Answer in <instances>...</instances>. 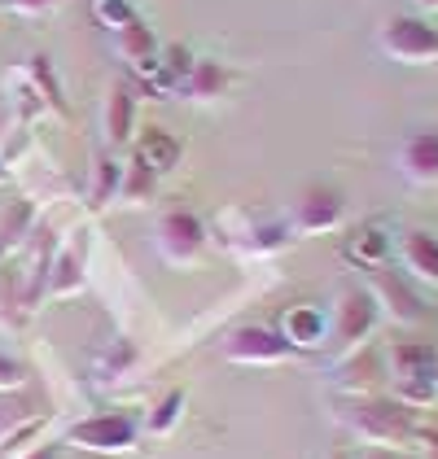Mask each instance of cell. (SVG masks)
Returning <instances> with one entry per match:
<instances>
[{
    "mask_svg": "<svg viewBox=\"0 0 438 459\" xmlns=\"http://www.w3.org/2000/svg\"><path fill=\"white\" fill-rule=\"evenodd\" d=\"M399 176L416 188H434L438 184V127H421L407 132L399 144Z\"/></svg>",
    "mask_w": 438,
    "mask_h": 459,
    "instance_id": "9",
    "label": "cell"
},
{
    "mask_svg": "<svg viewBox=\"0 0 438 459\" xmlns=\"http://www.w3.org/2000/svg\"><path fill=\"white\" fill-rule=\"evenodd\" d=\"M180 141L171 136V132H162V127H149L145 136L136 141V158L145 162L153 176H171L176 167H180Z\"/></svg>",
    "mask_w": 438,
    "mask_h": 459,
    "instance_id": "15",
    "label": "cell"
},
{
    "mask_svg": "<svg viewBox=\"0 0 438 459\" xmlns=\"http://www.w3.org/2000/svg\"><path fill=\"white\" fill-rule=\"evenodd\" d=\"M364 459H395V451H368Z\"/></svg>",
    "mask_w": 438,
    "mask_h": 459,
    "instance_id": "30",
    "label": "cell"
},
{
    "mask_svg": "<svg viewBox=\"0 0 438 459\" xmlns=\"http://www.w3.org/2000/svg\"><path fill=\"white\" fill-rule=\"evenodd\" d=\"M132 123H136V88H132V83H118V88L110 92V109H106L110 144L132 141Z\"/></svg>",
    "mask_w": 438,
    "mask_h": 459,
    "instance_id": "17",
    "label": "cell"
},
{
    "mask_svg": "<svg viewBox=\"0 0 438 459\" xmlns=\"http://www.w3.org/2000/svg\"><path fill=\"white\" fill-rule=\"evenodd\" d=\"M22 459H57V446H31Z\"/></svg>",
    "mask_w": 438,
    "mask_h": 459,
    "instance_id": "29",
    "label": "cell"
},
{
    "mask_svg": "<svg viewBox=\"0 0 438 459\" xmlns=\"http://www.w3.org/2000/svg\"><path fill=\"white\" fill-rule=\"evenodd\" d=\"M368 293H372V302H377V316L395 319L399 328H416V324H425V302H421V293L403 281L399 272H390V267L372 272Z\"/></svg>",
    "mask_w": 438,
    "mask_h": 459,
    "instance_id": "8",
    "label": "cell"
},
{
    "mask_svg": "<svg viewBox=\"0 0 438 459\" xmlns=\"http://www.w3.org/2000/svg\"><path fill=\"white\" fill-rule=\"evenodd\" d=\"M114 48H118V57H123L127 66H141V62H149V57H158V39H153V31H149L141 18L114 36Z\"/></svg>",
    "mask_w": 438,
    "mask_h": 459,
    "instance_id": "18",
    "label": "cell"
},
{
    "mask_svg": "<svg viewBox=\"0 0 438 459\" xmlns=\"http://www.w3.org/2000/svg\"><path fill=\"white\" fill-rule=\"evenodd\" d=\"M27 385V368L9 354H0V394H13V389Z\"/></svg>",
    "mask_w": 438,
    "mask_h": 459,
    "instance_id": "26",
    "label": "cell"
},
{
    "mask_svg": "<svg viewBox=\"0 0 438 459\" xmlns=\"http://www.w3.org/2000/svg\"><path fill=\"white\" fill-rule=\"evenodd\" d=\"M141 437V424L132 420L127 411H97L88 420H74L66 429V446L79 451H92V455H118V451H132Z\"/></svg>",
    "mask_w": 438,
    "mask_h": 459,
    "instance_id": "4",
    "label": "cell"
},
{
    "mask_svg": "<svg viewBox=\"0 0 438 459\" xmlns=\"http://www.w3.org/2000/svg\"><path fill=\"white\" fill-rule=\"evenodd\" d=\"M0 4H4V9H13V13H31V18H36V13H48V9H57L62 0H0Z\"/></svg>",
    "mask_w": 438,
    "mask_h": 459,
    "instance_id": "28",
    "label": "cell"
},
{
    "mask_svg": "<svg viewBox=\"0 0 438 459\" xmlns=\"http://www.w3.org/2000/svg\"><path fill=\"white\" fill-rule=\"evenodd\" d=\"M97 18H101V27H110V31L118 36L123 27L136 22V9H132L127 0H97Z\"/></svg>",
    "mask_w": 438,
    "mask_h": 459,
    "instance_id": "25",
    "label": "cell"
},
{
    "mask_svg": "<svg viewBox=\"0 0 438 459\" xmlns=\"http://www.w3.org/2000/svg\"><path fill=\"white\" fill-rule=\"evenodd\" d=\"M285 342H290V351H320L328 346V311L325 307H316V302H298L290 307L285 316H281V328H276Z\"/></svg>",
    "mask_w": 438,
    "mask_h": 459,
    "instance_id": "11",
    "label": "cell"
},
{
    "mask_svg": "<svg viewBox=\"0 0 438 459\" xmlns=\"http://www.w3.org/2000/svg\"><path fill=\"white\" fill-rule=\"evenodd\" d=\"M4 179H9V171H4V162H0V184H4Z\"/></svg>",
    "mask_w": 438,
    "mask_h": 459,
    "instance_id": "33",
    "label": "cell"
},
{
    "mask_svg": "<svg viewBox=\"0 0 438 459\" xmlns=\"http://www.w3.org/2000/svg\"><path fill=\"white\" fill-rule=\"evenodd\" d=\"M395 258V237L381 228V223H364L355 237H346L342 246V263L360 267V272H381L386 263Z\"/></svg>",
    "mask_w": 438,
    "mask_h": 459,
    "instance_id": "12",
    "label": "cell"
},
{
    "mask_svg": "<svg viewBox=\"0 0 438 459\" xmlns=\"http://www.w3.org/2000/svg\"><path fill=\"white\" fill-rule=\"evenodd\" d=\"M342 197L333 188H307L293 206V219H290V232L298 237H320V232H333L342 228Z\"/></svg>",
    "mask_w": 438,
    "mask_h": 459,
    "instance_id": "10",
    "label": "cell"
},
{
    "mask_svg": "<svg viewBox=\"0 0 438 459\" xmlns=\"http://www.w3.org/2000/svg\"><path fill=\"white\" fill-rule=\"evenodd\" d=\"M337 420L368 451H412L416 446V424L407 420V411H403L399 403L355 398L351 407L337 411Z\"/></svg>",
    "mask_w": 438,
    "mask_h": 459,
    "instance_id": "1",
    "label": "cell"
},
{
    "mask_svg": "<svg viewBox=\"0 0 438 459\" xmlns=\"http://www.w3.org/2000/svg\"><path fill=\"white\" fill-rule=\"evenodd\" d=\"M228 83H232L228 66H219L215 57H197V62H193V74H188V83H184L180 92L193 97V101H215V97L228 92Z\"/></svg>",
    "mask_w": 438,
    "mask_h": 459,
    "instance_id": "16",
    "label": "cell"
},
{
    "mask_svg": "<svg viewBox=\"0 0 438 459\" xmlns=\"http://www.w3.org/2000/svg\"><path fill=\"white\" fill-rule=\"evenodd\" d=\"M346 363H351V372H360V359H355V354H351ZM372 363H377V354H372V351H364V372H368V377H364V385H360V381H346V385H342V389H346V394H360V389H364V398H368V394H372V381L381 377V372H377Z\"/></svg>",
    "mask_w": 438,
    "mask_h": 459,
    "instance_id": "27",
    "label": "cell"
},
{
    "mask_svg": "<svg viewBox=\"0 0 438 459\" xmlns=\"http://www.w3.org/2000/svg\"><path fill=\"white\" fill-rule=\"evenodd\" d=\"M328 459H351V455H346V451H333V455H328Z\"/></svg>",
    "mask_w": 438,
    "mask_h": 459,
    "instance_id": "32",
    "label": "cell"
},
{
    "mask_svg": "<svg viewBox=\"0 0 438 459\" xmlns=\"http://www.w3.org/2000/svg\"><path fill=\"white\" fill-rule=\"evenodd\" d=\"M31 223H36L31 202H13V206H9V214L0 219V254H9L13 246H22V241L31 237Z\"/></svg>",
    "mask_w": 438,
    "mask_h": 459,
    "instance_id": "22",
    "label": "cell"
},
{
    "mask_svg": "<svg viewBox=\"0 0 438 459\" xmlns=\"http://www.w3.org/2000/svg\"><path fill=\"white\" fill-rule=\"evenodd\" d=\"M136 368V346L127 342V337H114L106 346V354L97 359V381L110 385V381H118V377H127Z\"/></svg>",
    "mask_w": 438,
    "mask_h": 459,
    "instance_id": "21",
    "label": "cell"
},
{
    "mask_svg": "<svg viewBox=\"0 0 438 459\" xmlns=\"http://www.w3.org/2000/svg\"><path fill=\"white\" fill-rule=\"evenodd\" d=\"M158 237V254L171 263V267H193L206 249V223L193 211H167L153 228Z\"/></svg>",
    "mask_w": 438,
    "mask_h": 459,
    "instance_id": "6",
    "label": "cell"
},
{
    "mask_svg": "<svg viewBox=\"0 0 438 459\" xmlns=\"http://www.w3.org/2000/svg\"><path fill=\"white\" fill-rule=\"evenodd\" d=\"M223 359L228 363H241V368H276V363H290L293 351L290 342L276 333V328H237L223 337Z\"/></svg>",
    "mask_w": 438,
    "mask_h": 459,
    "instance_id": "7",
    "label": "cell"
},
{
    "mask_svg": "<svg viewBox=\"0 0 438 459\" xmlns=\"http://www.w3.org/2000/svg\"><path fill=\"white\" fill-rule=\"evenodd\" d=\"M153 188H158V176L149 171L141 158H132L127 167H123V184H118V202H127V206H145L149 197H153Z\"/></svg>",
    "mask_w": 438,
    "mask_h": 459,
    "instance_id": "20",
    "label": "cell"
},
{
    "mask_svg": "<svg viewBox=\"0 0 438 459\" xmlns=\"http://www.w3.org/2000/svg\"><path fill=\"white\" fill-rule=\"evenodd\" d=\"M390 389L403 411L430 407L438 398V346L430 342H395L390 346Z\"/></svg>",
    "mask_w": 438,
    "mask_h": 459,
    "instance_id": "2",
    "label": "cell"
},
{
    "mask_svg": "<svg viewBox=\"0 0 438 459\" xmlns=\"http://www.w3.org/2000/svg\"><path fill=\"white\" fill-rule=\"evenodd\" d=\"M377 319L381 316H377L372 293L368 289H346L342 302L328 316V351H333V359H351V354L364 351V342L372 337Z\"/></svg>",
    "mask_w": 438,
    "mask_h": 459,
    "instance_id": "3",
    "label": "cell"
},
{
    "mask_svg": "<svg viewBox=\"0 0 438 459\" xmlns=\"http://www.w3.org/2000/svg\"><path fill=\"white\" fill-rule=\"evenodd\" d=\"M399 263L412 281L438 284V237L434 232H403L399 237Z\"/></svg>",
    "mask_w": 438,
    "mask_h": 459,
    "instance_id": "13",
    "label": "cell"
},
{
    "mask_svg": "<svg viewBox=\"0 0 438 459\" xmlns=\"http://www.w3.org/2000/svg\"><path fill=\"white\" fill-rule=\"evenodd\" d=\"M377 44L386 57H395L403 66H434L438 62V27L421 22V18H390L377 31Z\"/></svg>",
    "mask_w": 438,
    "mask_h": 459,
    "instance_id": "5",
    "label": "cell"
},
{
    "mask_svg": "<svg viewBox=\"0 0 438 459\" xmlns=\"http://www.w3.org/2000/svg\"><path fill=\"white\" fill-rule=\"evenodd\" d=\"M180 420H184V389H171V394H162V398H158V407L149 411L145 429L153 433V437H167Z\"/></svg>",
    "mask_w": 438,
    "mask_h": 459,
    "instance_id": "23",
    "label": "cell"
},
{
    "mask_svg": "<svg viewBox=\"0 0 438 459\" xmlns=\"http://www.w3.org/2000/svg\"><path fill=\"white\" fill-rule=\"evenodd\" d=\"M118 184H123V167L110 158V153H101L97 162H92V184H88V202L101 211V206H110L114 197H118Z\"/></svg>",
    "mask_w": 438,
    "mask_h": 459,
    "instance_id": "19",
    "label": "cell"
},
{
    "mask_svg": "<svg viewBox=\"0 0 438 459\" xmlns=\"http://www.w3.org/2000/svg\"><path fill=\"white\" fill-rule=\"evenodd\" d=\"M79 289H83V246H62L53 254L44 298H71Z\"/></svg>",
    "mask_w": 438,
    "mask_h": 459,
    "instance_id": "14",
    "label": "cell"
},
{
    "mask_svg": "<svg viewBox=\"0 0 438 459\" xmlns=\"http://www.w3.org/2000/svg\"><path fill=\"white\" fill-rule=\"evenodd\" d=\"M416 4H421V9H438V0H416Z\"/></svg>",
    "mask_w": 438,
    "mask_h": 459,
    "instance_id": "31",
    "label": "cell"
},
{
    "mask_svg": "<svg viewBox=\"0 0 438 459\" xmlns=\"http://www.w3.org/2000/svg\"><path fill=\"white\" fill-rule=\"evenodd\" d=\"M27 74H31V88H39V92H44V101L57 109V114H66L62 83H57V74H53V66H48V57H44V53H36V57L27 62Z\"/></svg>",
    "mask_w": 438,
    "mask_h": 459,
    "instance_id": "24",
    "label": "cell"
}]
</instances>
